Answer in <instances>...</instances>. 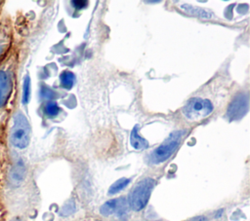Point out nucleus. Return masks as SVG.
Segmentation results:
<instances>
[{
	"instance_id": "obj_1",
	"label": "nucleus",
	"mask_w": 250,
	"mask_h": 221,
	"mask_svg": "<svg viewBox=\"0 0 250 221\" xmlns=\"http://www.w3.org/2000/svg\"><path fill=\"white\" fill-rule=\"evenodd\" d=\"M17 53L13 48L0 62V127L3 126L4 116L12 96L16 82Z\"/></svg>"
},
{
	"instance_id": "obj_2",
	"label": "nucleus",
	"mask_w": 250,
	"mask_h": 221,
	"mask_svg": "<svg viewBox=\"0 0 250 221\" xmlns=\"http://www.w3.org/2000/svg\"><path fill=\"white\" fill-rule=\"evenodd\" d=\"M31 136V128L27 118L21 111H17L13 118L11 128L9 129V142L10 144L19 150L25 149Z\"/></svg>"
},
{
	"instance_id": "obj_3",
	"label": "nucleus",
	"mask_w": 250,
	"mask_h": 221,
	"mask_svg": "<svg viewBox=\"0 0 250 221\" xmlns=\"http://www.w3.org/2000/svg\"><path fill=\"white\" fill-rule=\"evenodd\" d=\"M154 184L155 181L152 178H145L140 181L130 192L128 204L133 210L139 211L146 205Z\"/></svg>"
},
{
	"instance_id": "obj_4",
	"label": "nucleus",
	"mask_w": 250,
	"mask_h": 221,
	"mask_svg": "<svg viewBox=\"0 0 250 221\" xmlns=\"http://www.w3.org/2000/svg\"><path fill=\"white\" fill-rule=\"evenodd\" d=\"M185 131L183 130L173 131L157 148H155L151 152L149 156L150 162L152 164H160L169 159L179 146V143Z\"/></svg>"
},
{
	"instance_id": "obj_5",
	"label": "nucleus",
	"mask_w": 250,
	"mask_h": 221,
	"mask_svg": "<svg viewBox=\"0 0 250 221\" xmlns=\"http://www.w3.org/2000/svg\"><path fill=\"white\" fill-rule=\"evenodd\" d=\"M213 111V104L209 99L201 97L190 98L183 107L184 116L189 121H197L209 116Z\"/></svg>"
},
{
	"instance_id": "obj_6",
	"label": "nucleus",
	"mask_w": 250,
	"mask_h": 221,
	"mask_svg": "<svg viewBox=\"0 0 250 221\" xmlns=\"http://www.w3.org/2000/svg\"><path fill=\"white\" fill-rule=\"evenodd\" d=\"M13 29L8 14L0 15V62L12 48Z\"/></svg>"
},
{
	"instance_id": "obj_7",
	"label": "nucleus",
	"mask_w": 250,
	"mask_h": 221,
	"mask_svg": "<svg viewBox=\"0 0 250 221\" xmlns=\"http://www.w3.org/2000/svg\"><path fill=\"white\" fill-rule=\"evenodd\" d=\"M248 110V96L246 93H238L236 94L231 102L229 103L227 116L230 121L232 120H239L242 118Z\"/></svg>"
},
{
	"instance_id": "obj_8",
	"label": "nucleus",
	"mask_w": 250,
	"mask_h": 221,
	"mask_svg": "<svg viewBox=\"0 0 250 221\" xmlns=\"http://www.w3.org/2000/svg\"><path fill=\"white\" fill-rule=\"evenodd\" d=\"M101 213L104 216H108L112 213H116L118 217L120 218H125L128 207H127V203L124 198H119V199H113L110 201H107L104 203L100 209Z\"/></svg>"
},
{
	"instance_id": "obj_9",
	"label": "nucleus",
	"mask_w": 250,
	"mask_h": 221,
	"mask_svg": "<svg viewBox=\"0 0 250 221\" xmlns=\"http://www.w3.org/2000/svg\"><path fill=\"white\" fill-rule=\"evenodd\" d=\"M131 146L137 150H143L148 147V141L138 132V126H135L130 134Z\"/></svg>"
},
{
	"instance_id": "obj_10",
	"label": "nucleus",
	"mask_w": 250,
	"mask_h": 221,
	"mask_svg": "<svg viewBox=\"0 0 250 221\" xmlns=\"http://www.w3.org/2000/svg\"><path fill=\"white\" fill-rule=\"evenodd\" d=\"M181 8L187 14H189V15H192V16H195V17H198V18H210L213 17V14L210 11H207V10H205L203 8H200V7L192 6L190 4H183V5H181Z\"/></svg>"
},
{
	"instance_id": "obj_11",
	"label": "nucleus",
	"mask_w": 250,
	"mask_h": 221,
	"mask_svg": "<svg viewBox=\"0 0 250 221\" xmlns=\"http://www.w3.org/2000/svg\"><path fill=\"white\" fill-rule=\"evenodd\" d=\"M24 177V164L22 161H19L12 169L11 178L14 182H20Z\"/></svg>"
},
{
	"instance_id": "obj_12",
	"label": "nucleus",
	"mask_w": 250,
	"mask_h": 221,
	"mask_svg": "<svg viewBox=\"0 0 250 221\" xmlns=\"http://www.w3.org/2000/svg\"><path fill=\"white\" fill-rule=\"evenodd\" d=\"M61 86L66 90H70L75 82V76L70 71H63L61 76Z\"/></svg>"
},
{
	"instance_id": "obj_13",
	"label": "nucleus",
	"mask_w": 250,
	"mask_h": 221,
	"mask_svg": "<svg viewBox=\"0 0 250 221\" xmlns=\"http://www.w3.org/2000/svg\"><path fill=\"white\" fill-rule=\"evenodd\" d=\"M130 182V179L128 178H120L118 179L117 181H115L110 187H109V190H108V194L110 195H113V194H116L118 193L119 191H121L122 189H124Z\"/></svg>"
},
{
	"instance_id": "obj_14",
	"label": "nucleus",
	"mask_w": 250,
	"mask_h": 221,
	"mask_svg": "<svg viewBox=\"0 0 250 221\" xmlns=\"http://www.w3.org/2000/svg\"><path fill=\"white\" fill-rule=\"evenodd\" d=\"M30 96V78L28 75L25 76L23 81V92H22V102L26 104L29 101Z\"/></svg>"
},
{
	"instance_id": "obj_15",
	"label": "nucleus",
	"mask_w": 250,
	"mask_h": 221,
	"mask_svg": "<svg viewBox=\"0 0 250 221\" xmlns=\"http://www.w3.org/2000/svg\"><path fill=\"white\" fill-rule=\"evenodd\" d=\"M60 111V108L58 106V104L54 101H50L46 104L45 106V114L49 117H55L58 115Z\"/></svg>"
},
{
	"instance_id": "obj_16",
	"label": "nucleus",
	"mask_w": 250,
	"mask_h": 221,
	"mask_svg": "<svg viewBox=\"0 0 250 221\" xmlns=\"http://www.w3.org/2000/svg\"><path fill=\"white\" fill-rule=\"evenodd\" d=\"M74 210H75V205H74V203H73L72 202H68V203L65 204V206L62 209V213L64 214V215H68V214L72 213Z\"/></svg>"
},
{
	"instance_id": "obj_17",
	"label": "nucleus",
	"mask_w": 250,
	"mask_h": 221,
	"mask_svg": "<svg viewBox=\"0 0 250 221\" xmlns=\"http://www.w3.org/2000/svg\"><path fill=\"white\" fill-rule=\"evenodd\" d=\"M70 4H71L74 8H76V9H83V8L87 7L88 1H84V0H79V1H77V0H74V1H71Z\"/></svg>"
},
{
	"instance_id": "obj_18",
	"label": "nucleus",
	"mask_w": 250,
	"mask_h": 221,
	"mask_svg": "<svg viewBox=\"0 0 250 221\" xmlns=\"http://www.w3.org/2000/svg\"><path fill=\"white\" fill-rule=\"evenodd\" d=\"M188 221H206V219H205V217H203V216H198V217L192 218V219L188 220Z\"/></svg>"
},
{
	"instance_id": "obj_19",
	"label": "nucleus",
	"mask_w": 250,
	"mask_h": 221,
	"mask_svg": "<svg viewBox=\"0 0 250 221\" xmlns=\"http://www.w3.org/2000/svg\"><path fill=\"white\" fill-rule=\"evenodd\" d=\"M2 4H4V2L3 1H0V15H1V10H2V7H3V5Z\"/></svg>"
},
{
	"instance_id": "obj_20",
	"label": "nucleus",
	"mask_w": 250,
	"mask_h": 221,
	"mask_svg": "<svg viewBox=\"0 0 250 221\" xmlns=\"http://www.w3.org/2000/svg\"><path fill=\"white\" fill-rule=\"evenodd\" d=\"M146 3H158L159 1H146Z\"/></svg>"
}]
</instances>
